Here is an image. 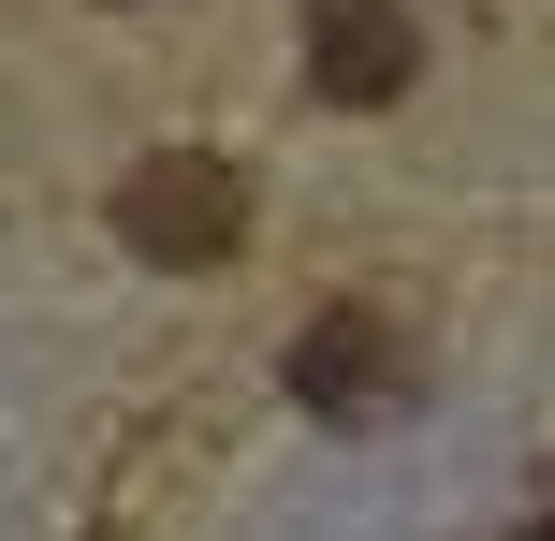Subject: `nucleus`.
Here are the masks:
<instances>
[{"label":"nucleus","mask_w":555,"mask_h":541,"mask_svg":"<svg viewBox=\"0 0 555 541\" xmlns=\"http://www.w3.org/2000/svg\"><path fill=\"white\" fill-rule=\"evenodd\" d=\"M395 381H410V351H395L380 308H322L293 337V396L322 410V425H365V410H395Z\"/></svg>","instance_id":"3"},{"label":"nucleus","mask_w":555,"mask_h":541,"mask_svg":"<svg viewBox=\"0 0 555 541\" xmlns=\"http://www.w3.org/2000/svg\"><path fill=\"white\" fill-rule=\"evenodd\" d=\"M424 74V29L395 0H307V88L322 103H395Z\"/></svg>","instance_id":"2"},{"label":"nucleus","mask_w":555,"mask_h":541,"mask_svg":"<svg viewBox=\"0 0 555 541\" xmlns=\"http://www.w3.org/2000/svg\"><path fill=\"white\" fill-rule=\"evenodd\" d=\"M541 541H555V513H541Z\"/></svg>","instance_id":"4"},{"label":"nucleus","mask_w":555,"mask_h":541,"mask_svg":"<svg viewBox=\"0 0 555 541\" xmlns=\"http://www.w3.org/2000/svg\"><path fill=\"white\" fill-rule=\"evenodd\" d=\"M117 249H146L162 279H205V263L249 249V176L220 146H146L117 176Z\"/></svg>","instance_id":"1"}]
</instances>
